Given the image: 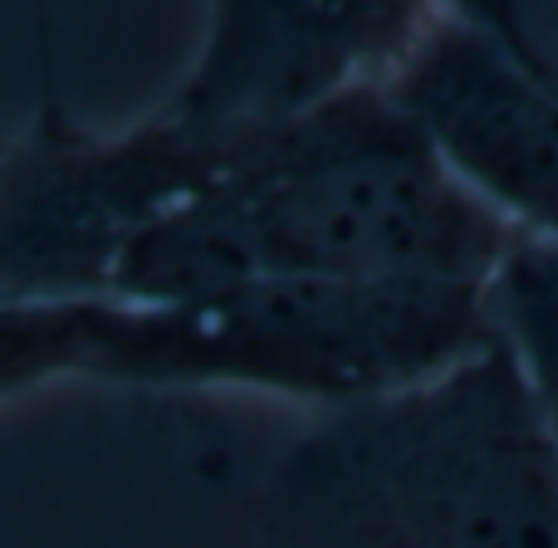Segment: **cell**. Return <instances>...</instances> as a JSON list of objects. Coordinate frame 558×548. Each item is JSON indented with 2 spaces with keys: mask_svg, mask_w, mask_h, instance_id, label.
<instances>
[{
  "mask_svg": "<svg viewBox=\"0 0 558 548\" xmlns=\"http://www.w3.org/2000/svg\"><path fill=\"white\" fill-rule=\"evenodd\" d=\"M495 338L485 284L270 275L196 304H0V387H251L318 412L432 382Z\"/></svg>",
  "mask_w": 558,
  "mask_h": 548,
  "instance_id": "cell-1",
  "label": "cell"
},
{
  "mask_svg": "<svg viewBox=\"0 0 558 548\" xmlns=\"http://www.w3.org/2000/svg\"><path fill=\"white\" fill-rule=\"evenodd\" d=\"M251 127V123H245ZM245 127L162 113L94 133L39 103L0 167V289L29 299H104L123 251L235 167Z\"/></svg>",
  "mask_w": 558,
  "mask_h": 548,
  "instance_id": "cell-4",
  "label": "cell"
},
{
  "mask_svg": "<svg viewBox=\"0 0 558 548\" xmlns=\"http://www.w3.org/2000/svg\"><path fill=\"white\" fill-rule=\"evenodd\" d=\"M265 275L363 284H495L524 241L383 84L245 127L231 172Z\"/></svg>",
  "mask_w": 558,
  "mask_h": 548,
  "instance_id": "cell-3",
  "label": "cell"
},
{
  "mask_svg": "<svg viewBox=\"0 0 558 548\" xmlns=\"http://www.w3.org/2000/svg\"><path fill=\"white\" fill-rule=\"evenodd\" d=\"M383 88L485 206L558 241V88L441 10Z\"/></svg>",
  "mask_w": 558,
  "mask_h": 548,
  "instance_id": "cell-6",
  "label": "cell"
},
{
  "mask_svg": "<svg viewBox=\"0 0 558 548\" xmlns=\"http://www.w3.org/2000/svg\"><path fill=\"white\" fill-rule=\"evenodd\" d=\"M251 548H558V446L500 333L432 382L324 412L265 471Z\"/></svg>",
  "mask_w": 558,
  "mask_h": 548,
  "instance_id": "cell-2",
  "label": "cell"
},
{
  "mask_svg": "<svg viewBox=\"0 0 558 548\" xmlns=\"http://www.w3.org/2000/svg\"><path fill=\"white\" fill-rule=\"evenodd\" d=\"M441 15L461 20L520 69L558 88V0H436Z\"/></svg>",
  "mask_w": 558,
  "mask_h": 548,
  "instance_id": "cell-8",
  "label": "cell"
},
{
  "mask_svg": "<svg viewBox=\"0 0 558 548\" xmlns=\"http://www.w3.org/2000/svg\"><path fill=\"white\" fill-rule=\"evenodd\" d=\"M436 0H211L206 45L172 108L202 123H279L383 84L436 20Z\"/></svg>",
  "mask_w": 558,
  "mask_h": 548,
  "instance_id": "cell-5",
  "label": "cell"
},
{
  "mask_svg": "<svg viewBox=\"0 0 558 548\" xmlns=\"http://www.w3.org/2000/svg\"><path fill=\"white\" fill-rule=\"evenodd\" d=\"M495 333L530 377L534 406L558 446V265L539 235H524L490 284Z\"/></svg>",
  "mask_w": 558,
  "mask_h": 548,
  "instance_id": "cell-7",
  "label": "cell"
}]
</instances>
